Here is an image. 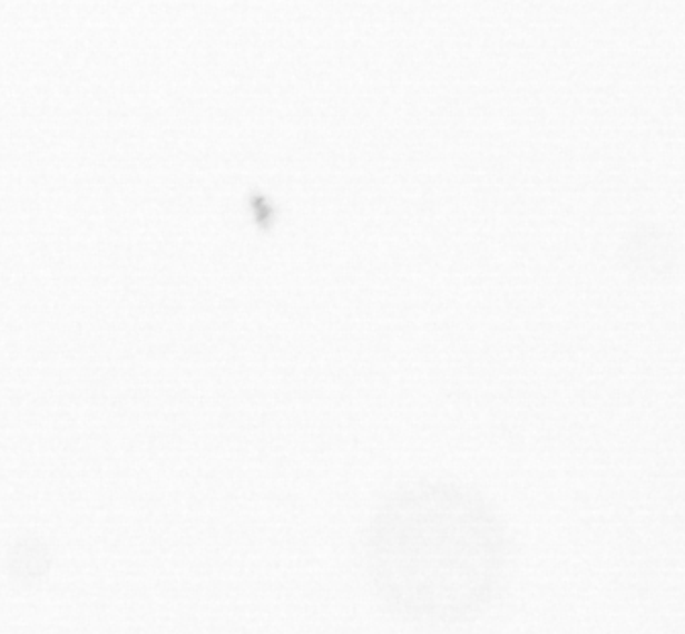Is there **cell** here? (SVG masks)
I'll use <instances>...</instances> for the list:
<instances>
[{"label": "cell", "instance_id": "6da1fadb", "mask_svg": "<svg viewBox=\"0 0 685 634\" xmlns=\"http://www.w3.org/2000/svg\"><path fill=\"white\" fill-rule=\"evenodd\" d=\"M362 573L399 621L459 628L496 608L510 577V543L486 501L452 484L403 487L374 510Z\"/></svg>", "mask_w": 685, "mask_h": 634}]
</instances>
